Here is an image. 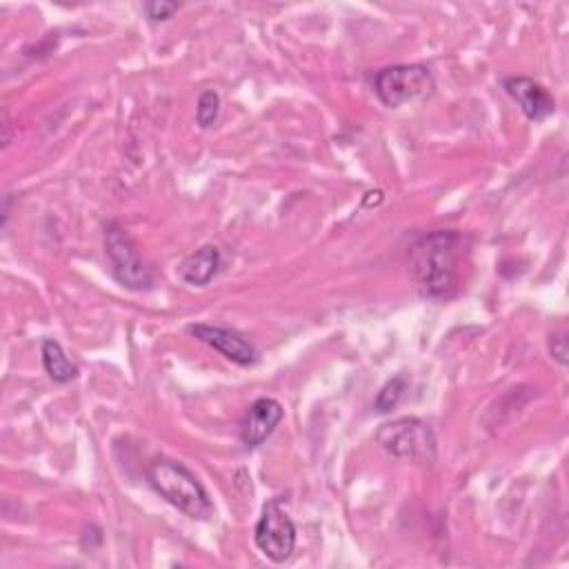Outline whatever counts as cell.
I'll return each instance as SVG.
<instances>
[{
    "mask_svg": "<svg viewBox=\"0 0 569 569\" xmlns=\"http://www.w3.org/2000/svg\"><path fill=\"white\" fill-rule=\"evenodd\" d=\"M376 442L398 460L429 465L436 460V433L420 418L405 416L382 422L376 431Z\"/></svg>",
    "mask_w": 569,
    "mask_h": 569,
    "instance_id": "3",
    "label": "cell"
},
{
    "mask_svg": "<svg viewBox=\"0 0 569 569\" xmlns=\"http://www.w3.org/2000/svg\"><path fill=\"white\" fill-rule=\"evenodd\" d=\"M502 89L509 98L520 107L527 120L540 122L556 111L553 96L533 78L527 76H509L502 80Z\"/></svg>",
    "mask_w": 569,
    "mask_h": 569,
    "instance_id": "8",
    "label": "cell"
},
{
    "mask_svg": "<svg viewBox=\"0 0 569 569\" xmlns=\"http://www.w3.org/2000/svg\"><path fill=\"white\" fill-rule=\"evenodd\" d=\"M187 331L240 367H249V365L258 362L256 345L236 329L198 322V325H189Z\"/></svg>",
    "mask_w": 569,
    "mask_h": 569,
    "instance_id": "7",
    "label": "cell"
},
{
    "mask_svg": "<svg viewBox=\"0 0 569 569\" xmlns=\"http://www.w3.org/2000/svg\"><path fill=\"white\" fill-rule=\"evenodd\" d=\"M436 82L425 64H391L376 73L373 78V91L380 98V102L389 109H398L407 102L422 100L431 96Z\"/></svg>",
    "mask_w": 569,
    "mask_h": 569,
    "instance_id": "5",
    "label": "cell"
},
{
    "mask_svg": "<svg viewBox=\"0 0 569 569\" xmlns=\"http://www.w3.org/2000/svg\"><path fill=\"white\" fill-rule=\"evenodd\" d=\"M40 358H42V367H44L47 376L53 382H69L78 376V367L69 360L62 345L53 338H44L40 342Z\"/></svg>",
    "mask_w": 569,
    "mask_h": 569,
    "instance_id": "11",
    "label": "cell"
},
{
    "mask_svg": "<svg viewBox=\"0 0 569 569\" xmlns=\"http://www.w3.org/2000/svg\"><path fill=\"white\" fill-rule=\"evenodd\" d=\"M462 238L451 229L422 233L409 249V267L427 298L449 300L460 291Z\"/></svg>",
    "mask_w": 569,
    "mask_h": 569,
    "instance_id": "1",
    "label": "cell"
},
{
    "mask_svg": "<svg viewBox=\"0 0 569 569\" xmlns=\"http://www.w3.org/2000/svg\"><path fill=\"white\" fill-rule=\"evenodd\" d=\"M253 542L271 562H284L296 549V525L278 500L262 505L260 518L253 527Z\"/></svg>",
    "mask_w": 569,
    "mask_h": 569,
    "instance_id": "6",
    "label": "cell"
},
{
    "mask_svg": "<svg viewBox=\"0 0 569 569\" xmlns=\"http://www.w3.org/2000/svg\"><path fill=\"white\" fill-rule=\"evenodd\" d=\"M102 242H104L109 269L122 287L131 291H147L153 287L151 269L147 267L133 238L127 233V229L120 222L109 220L104 224Z\"/></svg>",
    "mask_w": 569,
    "mask_h": 569,
    "instance_id": "4",
    "label": "cell"
},
{
    "mask_svg": "<svg viewBox=\"0 0 569 569\" xmlns=\"http://www.w3.org/2000/svg\"><path fill=\"white\" fill-rule=\"evenodd\" d=\"M142 9H144L149 20L160 22V20H169L180 9V4L178 2H167V0H151V2H144Z\"/></svg>",
    "mask_w": 569,
    "mask_h": 569,
    "instance_id": "14",
    "label": "cell"
},
{
    "mask_svg": "<svg viewBox=\"0 0 569 569\" xmlns=\"http://www.w3.org/2000/svg\"><path fill=\"white\" fill-rule=\"evenodd\" d=\"M549 351L556 362L567 365V333L565 331H553L549 336Z\"/></svg>",
    "mask_w": 569,
    "mask_h": 569,
    "instance_id": "15",
    "label": "cell"
},
{
    "mask_svg": "<svg viewBox=\"0 0 569 569\" xmlns=\"http://www.w3.org/2000/svg\"><path fill=\"white\" fill-rule=\"evenodd\" d=\"M222 267V253L216 244H202L193 253L180 260L176 267L178 278L189 287H204L209 284Z\"/></svg>",
    "mask_w": 569,
    "mask_h": 569,
    "instance_id": "10",
    "label": "cell"
},
{
    "mask_svg": "<svg viewBox=\"0 0 569 569\" xmlns=\"http://www.w3.org/2000/svg\"><path fill=\"white\" fill-rule=\"evenodd\" d=\"M147 480L162 500L184 516L193 520H209L213 516V502L207 489L182 462L156 458L147 467Z\"/></svg>",
    "mask_w": 569,
    "mask_h": 569,
    "instance_id": "2",
    "label": "cell"
},
{
    "mask_svg": "<svg viewBox=\"0 0 569 569\" xmlns=\"http://www.w3.org/2000/svg\"><path fill=\"white\" fill-rule=\"evenodd\" d=\"M220 113V96L216 91H202L200 98H198V107H196V122L207 129L216 122Z\"/></svg>",
    "mask_w": 569,
    "mask_h": 569,
    "instance_id": "13",
    "label": "cell"
},
{
    "mask_svg": "<svg viewBox=\"0 0 569 569\" xmlns=\"http://www.w3.org/2000/svg\"><path fill=\"white\" fill-rule=\"evenodd\" d=\"M282 416H284V409L276 398L253 400L247 407L244 418L240 422V442L244 445V449L260 447L280 425Z\"/></svg>",
    "mask_w": 569,
    "mask_h": 569,
    "instance_id": "9",
    "label": "cell"
},
{
    "mask_svg": "<svg viewBox=\"0 0 569 569\" xmlns=\"http://www.w3.org/2000/svg\"><path fill=\"white\" fill-rule=\"evenodd\" d=\"M405 389H407V382H405V378H402V376L391 378V380H389V382L378 391V396H376V400H373L376 411H380V413L391 411V409L402 400Z\"/></svg>",
    "mask_w": 569,
    "mask_h": 569,
    "instance_id": "12",
    "label": "cell"
}]
</instances>
